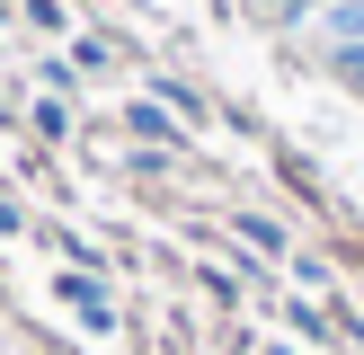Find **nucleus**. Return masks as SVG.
I'll return each instance as SVG.
<instances>
[{"mask_svg":"<svg viewBox=\"0 0 364 355\" xmlns=\"http://www.w3.org/2000/svg\"><path fill=\"white\" fill-rule=\"evenodd\" d=\"M276 18H311V9H338V0H267Z\"/></svg>","mask_w":364,"mask_h":355,"instance_id":"2","label":"nucleus"},{"mask_svg":"<svg viewBox=\"0 0 364 355\" xmlns=\"http://www.w3.org/2000/svg\"><path fill=\"white\" fill-rule=\"evenodd\" d=\"M53 293L71 302V320H80V329H98V337L116 329V302H107V284H98V275H63Z\"/></svg>","mask_w":364,"mask_h":355,"instance_id":"1","label":"nucleus"},{"mask_svg":"<svg viewBox=\"0 0 364 355\" xmlns=\"http://www.w3.org/2000/svg\"><path fill=\"white\" fill-rule=\"evenodd\" d=\"M276 355H302V346H276Z\"/></svg>","mask_w":364,"mask_h":355,"instance_id":"3","label":"nucleus"}]
</instances>
